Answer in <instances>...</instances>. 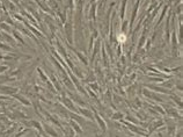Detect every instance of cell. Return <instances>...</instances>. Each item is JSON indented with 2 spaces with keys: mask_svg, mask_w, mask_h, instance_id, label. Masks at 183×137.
Here are the masks:
<instances>
[{
  "mask_svg": "<svg viewBox=\"0 0 183 137\" xmlns=\"http://www.w3.org/2000/svg\"><path fill=\"white\" fill-rule=\"evenodd\" d=\"M172 44H173V51L175 52V50H176V47H177V40H176V34H175V32L173 33V38H172Z\"/></svg>",
  "mask_w": 183,
  "mask_h": 137,
  "instance_id": "7c38bea8",
  "label": "cell"
},
{
  "mask_svg": "<svg viewBox=\"0 0 183 137\" xmlns=\"http://www.w3.org/2000/svg\"><path fill=\"white\" fill-rule=\"evenodd\" d=\"M117 40H118V42H121V43H124V42L126 41V36H125V34H124V33H122V34L118 35Z\"/></svg>",
  "mask_w": 183,
  "mask_h": 137,
  "instance_id": "44dd1931",
  "label": "cell"
},
{
  "mask_svg": "<svg viewBox=\"0 0 183 137\" xmlns=\"http://www.w3.org/2000/svg\"><path fill=\"white\" fill-rule=\"evenodd\" d=\"M75 54H77V56L79 57V59H80V61H81V62H82L85 65H87V58H86V57H85V56H84L81 52H78V51H75Z\"/></svg>",
  "mask_w": 183,
  "mask_h": 137,
  "instance_id": "4fadbf2b",
  "label": "cell"
},
{
  "mask_svg": "<svg viewBox=\"0 0 183 137\" xmlns=\"http://www.w3.org/2000/svg\"><path fill=\"white\" fill-rule=\"evenodd\" d=\"M165 126V122L162 121V120H159V121H156V122H154L153 123V126H152V128L150 129V131H149V136L152 134L153 131H155L156 129H159L160 127H163Z\"/></svg>",
  "mask_w": 183,
  "mask_h": 137,
  "instance_id": "ba28073f",
  "label": "cell"
},
{
  "mask_svg": "<svg viewBox=\"0 0 183 137\" xmlns=\"http://www.w3.org/2000/svg\"><path fill=\"white\" fill-rule=\"evenodd\" d=\"M65 30H66V36H67L68 42L72 44V43H73V36H72V35H73V27H72V23H71V22L66 23Z\"/></svg>",
  "mask_w": 183,
  "mask_h": 137,
  "instance_id": "3957f363",
  "label": "cell"
},
{
  "mask_svg": "<svg viewBox=\"0 0 183 137\" xmlns=\"http://www.w3.org/2000/svg\"><path fill=\"white\" fill-rule=\"evenodd\" d=\"M93 113H94V117H95V122L99 124V127L101 128V130L103 131V133H106L107 131V124H106V122L102 120V117L99 115V113L95 110V109H93Z\"/></svg>",
  "mask_w": 183,
  "mask_h": 137,
  "instance_id": "7a4b0ae2",
  "label": "cell"
},
{
  "mask_svg": "<svg viewBox=\"0 0 183 137\" xmlns=\"http://www.w3.org/2000/svg\"><path fill=\"white\" fill-rule=\"evenodd\" d=\"M154 108H155V109H156L158 112H160L161 114H163V115H165V110H163V109H162L161 107H158V106H154Z\"/></svg>",
  "mask_w": 183,
  "mask_h": 137,
  "instance_id": "d4e9b609",
  "label": "cell"
},
{
  "mask_svg": "<svg viewBox=\"0 0 183 137\" xmlns=\"http://www.w3.org/2000/svg\"><path fill=\"white\" fill-rule=\"evenodd\" d=\"M14 80H16V78H14V77L0 76V84H5V83H9V81H14Z\"/></svg>",
  "mask_w": 183,
  "mask_h": 137,
  "instance_id": "30bf717a",
  "label": "cell"
},
{
  "mask_svg": "<svg viewBox=\"0 0 183 137\" xmlns=\"http://www.w3.org/2000/svg\"><path fill=\"white\" fill-rule=\"evenodd\" d=\"M113 120H120V121H122L123 120V114L122 113H115V115H113Z\"/></svg>",
  "mask_w": 183,
  "mask_h": 137,
  "instance_id": "d6986e66",
  "label": "cell"
},
{
  "mask_svg": "<svg viewBox=\"0 0 183 137\" xmlns=\"http://www.w3.org/2000/svg\"><path fill=\"white\" fill-rule=\"evenodd\" d=\"M70 127L74 130V133H75L77 135H81V134H82V128H81L74 120H71V121H70Z\"/></svg>",
  "mask_w": 183,
  "mask_h": 137,
  "instance_id": "8992f818",
  "label": "cell"
},
{
  "mask_svg": "<svg viewBox=\"0 0 183 137\" xmlns=\"http://www.w3.org/2000/svg\"><path fill=\"white\" fill-rule=\"evenodd\" d=\"M7 70H8L7 66H5V65H0V74H1V73H4V72H6Z\"/></svg>",
  "mask_w": 183,
  "mask_h": 137,
  "instance_id": "603a6c76",
  "label": "cell"
},
{
  "mask_svg": "<svg viewBox=\"0 0 183 137\" xmlns=\"http://www.w3.org/2000/svg\"><path fill=\"white\" fill-rule=\"evenodd\" d=\"M0 28H1V29H4V30H7V32H9V30H11V28H9L7 25H5V23H1V25H0Z\"/></svg>",
  "mask_w": 183,
  "mask_h": 137,
  "instance_id": "7402d4cb",
  "label": "cell"
},
{
  "mask_svg": "<svg viewBox=\"0 0 183 137\" xmlns=\"http://www.w3.org/2000/svg\"><path fill=\"white\" fill-rule=\"evenodd\" d=\"M18 92H19V88H16V87L0 85V95H5V97H7V95H14Z\"/></svg>",
  "mask_w": 183,
  "mask_h": 137,
  "instance_id": "6da1fadb",
  "label": "cell"
},
{
  "mask_svg": "<svg viewBox=\"0 0 183 137\" xmlns=\"http://www.w3.org/2000/svg\"><path fill=\"white\" fill-rule=\"evenodd\" d=\"M13 36H14V37H15V38H16V40H18V41L21 43V44H23V45H26V47H27V43L23 41V38L20 36V34H19L16 30H13Z\"/></svg>",
  "mask_w": 183,
  "mask_h": 137,
  "instance_id": "8fae6325",
  "label": "cell"
},
{
  "mask_svg": "<svg viewBox=\"0 0 183 137\" xmlns=\"http://www.w3.org/2000/svg\"><path fill=\"white\" fill-rule=\"evenodd\" d=\"M175 137H182V130H180V131L177 133V135H176Z\"/></svg>",
  "mask_w": 183,
  "mask_h": 137,
  "instance_id": "484cf974",
  "label": "cell"
},
{
  "mask_svg": "<svg viewBox=\"0 0 183 137\" xmlns=\"http://www.w3.org/2000/svg\"><path fill=\"white\" fill-rule=\"evenodd\" d=\"M99 47H100V42H97V43H96V45H95V50H94V52H93V55H92V59H91L92 63L94 62V57H95V56H96V54H97Z\"/></svg>",
  "mask_w": 183,
  "mask_h": 137,
  "instance_id": "e0dca14e",
  "label": "cell"
},
{
  "mask_svg": "<svg viewBox=\"0 0 183 137\" xmlns=\"http://www.w3.org/2000/svg\"><path fill=\"white\" fill-rule=\"evenodd\" d=\"M37 72H38V74L41 76V78H42V79H43L44 81H48V78H46V76H45V74L43 73V71H42V70H41L39 68H37Z\"/></svg>",
  "mask_w": 183,
  "mask_h": 137,
  "instance_id": "ffe728a7",
  "label": "cell"
},
{
  "mask_svg": "<svg viewBox=\"0 0 183 137\" xmlns=\"http://www.w3.org/2000/svg\"><path fill=\"white\" fill-rule=\"evenodd\" d=\"M0 49H1V50H5V51H11V50H12V48H11L9 45L5 44V43H0Z\"/></svg>",
  "mask_w": 183,
  "mask_h": 137,
  "instance_id": "ac0fdd59",
  "label": "cell"
},
{
  "mask_svg": "<svg viewBox=\"0 0 183 137\" xmlns=\"http://www.w3.org/2000/svg\"><path fill=\"white\" fill-rule=\"evenodd\" d=\"M43 130H44V133H46V134H48V136L59 137V135L57 134V131H56L53 128H51L49 124H43Z\"/></svg>",
  "mask_w": 183,
  "mask_h": 137,
  "instance_id": "277c9868",
  "label": "cell"
},
{
  "mask_svg": "<svg viewBox=\"0 0 183 137\" xmlns=\"http://www.w3.org/2000/svg\"><path fill=\"white\" fill-rule=\"evenodd\" d=\"M147 87L149 88H152V90H154V91H159V92H161V93H168V91H166V90H163V88H158V87H155V86H153V85H147Z\"/></svg>",
  "mask_w": 183,
  "mask_h": 137,
  "instance_id": "5bb4252c",
  "label": "cell"
},
{
  "mask_svg": "<svg viewBox=\"0 0 183 137\" xmlns=\"http://www.w3.org/2000/svg\"><path fill=\"white\" fill-rule=\"evenodd\" d=\"M61 101H63V103H64V105H65V106H66L70 110H72V112H78V109L74 107V105L72 103V101H71L68 98H66L65 95H64V98L61 99Z\"/></svg>",
  "mask_w": 183,
  "mask_h": 137,
  "instance_id": "52a82bcc",
  "label": "cell"
},
{
  "mask_svg": "<svg viewBox=\"0 0 183 137\" xmlns=\"http://www.w3.org/2000/svg\"><path fill=\"white\" fill-rule=\"evenodd\" d=\"M89 87H91V88H93V90H95V91H97V90H99V86H97V84H95V83L89 84Z\"/></svg>",
  "mask_w": 183,
  "mask_h": 137,
  "instance_id": "cb8c5ba5",
  "label": "cell"
},
{
  "mask_svg": "<svg viewBox=\"0 0 183 137\" xmlns=\"http://www.w3.org/2000/svg\"><path fill=\"white\" fill-rule=\"evenodd\" d=\"M28 131H29V128H26V129H25V130H22V131H20V130H19V133H16V134H15L13 137H22V136H25Z\"/></svg>",
  "mask_w": 183,
  "mask_h": 137,
  "instance_id": "9a60e30c",
  "label": "cell"
},
{
  "mask_svg": "<svg viewBox=\"0 0 183 137\" xmlns=\"http://www.w3.org/2000/svg\"><path fill=\"white\" fill-rule=\"evenodd\" d=\"M2 36H4V37L7 40V42H11L13 45H15V44H16V43H15V41H14V38H13L12 36H9V35H7V34H4Z\"/></svg>",
  "mask_w": 183,
  "mask_h": 137,
  "instance_id": "2e32d148",
  "label": "cell"
},
{
  "mask_svg": "<svg viewBox=\"0 0 183 137\" xmlns=\"http://www.w3.org/2000/svg\"><path fill=\"white\" fill-rule=\"evenodd\" d=\"M13 97H14L16 100H19V101L22 103V105H25V106H30V101H29V100H27L25 97H22V95H19L18 93H15Z\"/></svg>",
  "mask_w": 183,
  "mask_h": 137,
  "instance_id": "9c48e42d",
  "label": "cell"
},
{
  "mask_svg": "<svg viewBox=\"0 0 183 137\" xmlns=\"http://www.w3.org/2000/svg\"><path fill=\"white\" fill-rule=\"evenodd\" d=\"M78 112H79L80 114H82L85 117H87L89 121H92V122H95V119H94L93 113H92L91 110H88V109H84V108H78Z\"/></svg>",
  "mask_w": 183,
  "mask_h": 137,
  "instance_id": "5b68a950",
  "label": "cell"
}]
</instances>
